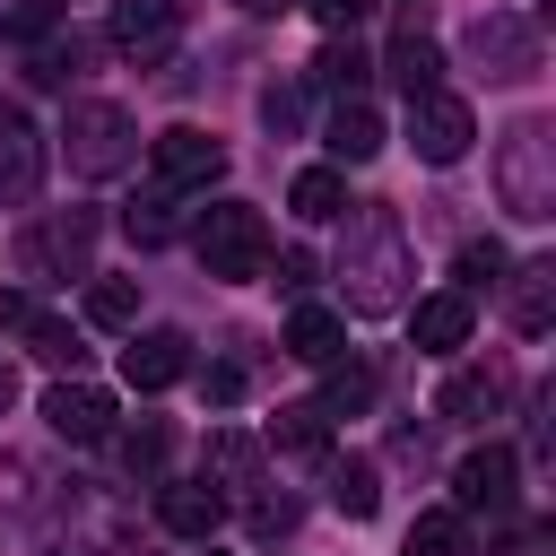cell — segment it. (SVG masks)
<instances>
[{
  "label": "cell",
  "instance_id": "f1b7e54d",
  "mask_svg": "<svg viewBox=\"0 0 556 556\" xmlns=\"http://www.w3.org/2000/svg\"><path fill=\"white\" fill-rule=\"evenodd\" d=\"M87 321L96 330H139V287L130 278H96L87 287Z\"/></svg>",
  "mask_w": 556,
  "mask_h": 556
},
{
  "label": "cell",
  "instance_id": "f35d334b",
  "mask_svg": "<svg viewBox=\"0 0 556 556\" xmlns=\"http://www.w3.org/2000/svg\"><path fill=\"white\" fill-rule=\"evenodd\" d=\"M35 313H43L35 295H0V330H17V339H26V330H35Z\"/></svg>",
  "mask_w": 556,
  "mask_h": 556
},
{
  "label": "cell",
  "instance_id": "4316f807",
  "mask_svg": "<svg viewBox=\"0 0 556 556\" xmlns=\"http://www.w3.org/2000/svg\"><path fill=\"white\" fill-rule=\"evenodd\" d=\"M321 469H330V504H339L348 521H374V504H382L374 460H321Z\"/></svg>",
  "mask_w": 556,
  "mask_h": 556
},
{
  "label": "cell",
  "instance_id": "ab89813d",
  "mask_svg": "<svg viewBox=\"0 0 556 556\" xmlns=\"http://www.w3.org/2000/svg\"><path fill=\"white\" fill-rule=\"evenodd\" d=\"M278 287H287V295L313 287V252H287V261H278Z\"/></svg>",
  "mask_w": 556,
  "mask_h": 556
},
{
  "label": "cell",
  "instance_id": "484cf974",
  "mask_svg": "<svg viewBox=\"0 0 556 556\" xmlns=\"http://www.w3.org/2000/svg\"><path fill=\"white\" fill-rule=\"evenodd\" d=\"M208 478H217V495H226V486H252V478H261V443L235 434V426H217V434H208Z\"/></svg>",
  "mask_w": 556,
  "mask_h": 556
},
{
  "label": "cell",
  "instance_id": "ffe728a7",
  "mask_svg": "<svg viewBox=\"0 0 556 556\" xmlns=\"http://www.w3.org/2000/svg\"><path fill=\"white\" fill-rule=\"evenodd\" d=\"M269 452H287V460H330V417H321L313 400L278 408V417H269Z\"/></svg>",
  "mask_w": 556,
  "mask_h": 556
},
{
  "label": "cell",
  "instance_id": "2e32d148",
  "mask_svg": "<svg viewBox=\"0 0 556 556\" xmlns=\"http://www.w3.org/2000/svg\"><path fill=\"white\" fill-rule=\"evenodd\" d=\"M156 521H165L174 539L208 547V539H217V521H226V495H217L208 478H174V486H156Z\"/></svg>",
  "mask_w": 556,
  "mask_h": 556
},
{
  "label": "cell",
  "instance_id": "7402d4cb",
  "mask_svg": "<svg viewBox=\"0 0 556 556\" xmlns=\"http://www.w3.org/2000/svg\"><path fill=\"white\" fill-rule=\"evenodd\" d=\"M321 374H330V382H321V400H313L321 417H365V408H374V391H382V382H374V365H356V356H330Z\"/></svg>",
  "mask_w": 556,
  "mask_h": 556
},
{
  "label": "cell",
  "instance_id": "9c48e42d",
  "mask_svg": "<svg viewBox=\"0 0 556 556\" xmlns=\"http://www.w3.org/2000/svg\"><path fill=\"white\" fill-rule=\"evenodd\" d=\"M104 43H113L122 61L156 70V61L182 43V9H174V0H113V26H104Z\"/></svg>",
  "mask_w": 556,
  "mask_h": 556
},
{
  "label": "cell",
  "instance_id": "e575fe53",
  "mask_svg": "<svg viewBox=\"0 0 556 556\" xmlns=\"http://www.w3.org/2000/svg\"><path fill=\"white\" fill-rule=\"evenodd\" d=\"M313 17H321V35H356L365 17H374V0H304Z\"/></svg>",
  "mask_w": 556,
  "mask_h": 556
},
{
  "label": "cell",
  "instance_id": "8d00e7d4",
  "mask_svg": "<svg viewBox=\"0 0 556 556\" xmlns=\"http://www.w3.org/2000/svg\"><path fill=\"white\" fill-rule=\"evenodd\" d=\"M252 530H261V539L295 530V495H261V504H252Z\"/></svg>",
  "mask_w": 556,
  "mask_h": 556
},
{
  "label": "cell",
  "instance_id": "7bdbcfd3",
  "mask_svg": "<svg viewBox=\"0 0 556 556\" xmlns=\"http://www.w3.org/2000/svg\"><path fill=\"white\" fill-rule=\"evenodd\" d=\"M200 556H208V547H200Z\"/></svg>",
  "mask_w": 556,
  "mask_h": 556
},
{
  "label": "cell",
  "instance_id": "5bb4252c",
  "mask_svg": "<svg viewBox=\"0 0 556 556\" xmlns=\"http://www.w3.org/2000/svg\"><path fill=\"white\" fill-rule=\"evenodd\" d=\"M504 400H513V374H504V365H452V382H443L434 408H443L452 426H495Z\"/></svg>",
  "mask_w": 556,
  "mask_h": 556
},
{
  "label": "cell",
  "instance_id": "ba28073f",
  "mask_svg": "<svg viewBox=\"0 0 556 556\" xmlns=\"http://www.w3.org/2000/svg\"><path fill=\"white\" fill-rule=\"evenodd\" d=\"M469 139H478V122H469V104H460V96H443V87L408 96V148H417L426 165H460V156H469Z\"/></svg>",
  "mask_w": 556,
  "mask_h": 556
},
{
  "label": "cell",
  "instance_id": "4dcf8cb0",
  "mask_svg": "<svg viewBox=\"0 0 556 556\" xmlns=\"http://www.w3.org/2000/svg\"><path fill=\"white\" fill-rule=\"evenodd\" d=\"M26 339H35V356H43V365H61V374H78V365H87L78 330H70V321H52V313H35V330H26Z\"/></svg>",
  "mask_w": 556,
  "mask_h": 556
},
{
  "label": "cell",
  "instance_id": "9a60e30c",
  "mask_svg": "<svg viewBox=\"0 0 556 556\" xmlns=\"http://www.w3.org/2000/svg\"><path fill=\"white\" fill-rule=\"evenodd\" d=\"M495 287H504V313H513L521 339H547V330H556V261H521V269H504Z\"/></svg>",
  "mask_w": 556,
  "mask_h": 556
},
{
  "label": "cell",
  "instance_id": "1f68e13d",
  "mask_svg": "<svg viewBox=\"0 0 556 556\" xmlns=\"http://www.w3.org/2000/svg\"><path fill=\"white\" fill-rule=\"evenodd\" d=\"M70 26V0H17L9 9V43H43V35H61Z\"/></svg>",
  "mask_w": 556,
  "mask_h": 556
},
{
  "label": "cell",
  "instance_id": "277c9868",
  "mask_svg": "<svg viewBox=\"0 0 556 556\" xmlns=\"http://www.w3.org/2000/svg\"><path fill=\"white\" fill-rule=\"evenodd\" d=\"M61 148H70V174L104 182V174H122V165L139 156V122H130L113 96H78V104L61 113Z\"/></svg>",
  "mask_w": 556,
  "mask_h": 556
},
{
  "label": "cell",
  "instance_id": "836d02e7",
  "mask_svg": "<svg viewBox=\"0 0 556 556\" xmlns=\"http://www.w3.org/2000/svg\"><path fill=\"white\" fill-rule=\"evenodd\" d=\"M495 278H504V243H460V295H478Z\"/></svg>",
  "mask_w": 556,
  "mask_h": 556
},
{
  "label": "cell",
  "instance_id": "e0dca14e",
  "mask_svg": "<svg viewBox=\"0 0 556 556\" xmlns=\"http://www.w3.org/2000/svg\"><path fill=\"white\" fill-rule=\"evenodd\" d=\"M408 330H417V348H426V356H460V348H469V330H478V304H469L460 287H443V295H417Z\"/></svg>",
  "mask_w": 556,
  "mask_h": 556
},
{
  "label": "cell",
  "instance_id": "5b68a950",
  "mask_svg": "<svg viewBox=\"0 0 556 556\" xmlns=\"http://www.w3.org/2000/svg\"><path fill=\"white\" fill-rule=\"evenodd\" d=\"M96 208H43L26 235H17V278H35V287H52V278H87V261H96Z\"/></svg>",
  "mask_w": 556,
  "mask_h": 556
},
{
  "label": "cell",
  "instance_id": "52a82bcc",
  "mask_svg": "<svg viewBox=\"0 0 556 556\" xmlns=\"http://www.w3.org/2000/svg\"><path fill=\"white\" fill-rule=\"evenodd\" d=\"M217 174H226V148H217L208 130H191V122H182V130H165V139L148 148V182H156V191H174V200L208 191Z\"/></svg>",
  "mask_w": 556,
  "mask_h": 556
},
{
  "label": "cell",
  "instance_id": "f546056e",
  "mask_svg": "<svg viewBox=\"0 0 556 556\" xmlns=\"http://www.w3.org/2000/svg\"><path fill=\"white\" fill-rule=\"evenodd\" d=\"M165 452H174V426H165V417H139V426L122 434V469H130V478H156Z\"/></svg>",
  "mask_w": 556,
  "mask_h": 556
},
{
  "label": "cell",
  "instance_id": "3957f363",
  "mask_svg": "<svg viewBox=\"0 0 556 556\" xmlns=\"http://www.w3.org/2000/svg\"><path fill=\"white\" fill-rule=\"evenodd\" d=\"M191 252H200V269L208 278H261L269 269V217L252 208V200H208L200 208V226H191Z\"/></svg>",
  "mask_w": 556,
  "mask_h": 556
},
{
  "label": "cell",
  "instance_id": "ac0fdd59",
  "mask_svg": "<svg viewBox=\"0 0 556 556\" xmlns=\"http://www.w3.org/2000/svg\"><path fill=\"white\" fill-rule=\"evenodd\" d=\"M321 139H330V156H339V165H365V156H382V113H374L365 96H339Z\"/></svg>",
  "mask_w": 556,
  "mask_h": 556
},
{
  "label": "cell",
  "instance_id": "cb8c5ba5",
  "mask_svg": "<svg viewBox=\"0 0 556 556\" xmlns=\"http://www.w3.org/2000/svg\"><path fill=\"white\" fill-rule=\"evenodd\" d=\"M400 556H469V513H452V504L417 513L408 539H400Z\"/></svg>",
  "mask_w": 556,
  "mask_h": 556
},
{
  "label": "cell",
  "instance_id": "83f0119b",
  "mask_svg": "<svg viewBox=\"0 0 556 556\" xmlns=\"http://www.w3.org/2000/svg\"><path fill=\"white\" fill-rule=\"evenodd\" d=\"M78 52H87V43H78V26H61V35L26 43V78H35V87H70V78H78Z\"/></svg>",
  "mask_w": 556,
  "mask_h": 556
},
{
  "label": "cell",
  "instance_id": "d590c367",
  "mask_svg": "<svg viewBox=\"0 0 556 556\" xmlns=\"http://www.w3.org/2000/svg\"><path fill=\"white\" fill-rule=\"evenodd\" d=\"M261 122H269V130L287 139V130L304 122V96H295V87H269V96H261Z\"/></svg>",
  "mask_w": 556,
  "mask_h": 556
},
{
  "label": "cell",
  "instance_id": "60d3db41",
  "mask_svg": "<svg viewBox=\"0 0 556 556\" xmlns=\"http://www.w3.org/2000/svg\"><path fill=\"white\" fill-rule=\"evenodd\" d=\"M9 408H17V365L0 356V417H9Z\"/></svg>",
  "mask_w": 556,
  "mask_h": 556
},
{
  "label": "cell",
  "instance_id": "7a4b0ae2",
  "mask_svg": "<svg viewBox=\"0 0 556 556\" xmlns=\"http://www.w3.org/2000/svg\"><path fill=\"white\" fill-rule=\"evenodd\" d=\"M495 191H504V208H513L521 226L556 217V130H547L539 113H521V122L495 139Z\"/></svg>",
  "mask_w": 556,
  "mask_h": 556
},
{
  "label": "cell",
  "instance_id": "30bf717a",
  "mask_svg": "<svg viewBox=\"0 0 556 556\" xmlns=\"http://www.w3.org/2000/svg\"><path fill=\"white\" fill-rule=\"evenodd\" d=\"M513 478H521V460H513L504 443H478V452L452 469V513H486V521H504V513H513Z\"/></svg>",
  "mask_w": 556,
  "mask_h": 556
},
{
  "label": "cell",
  "instance_id": "603a6c76",
  "mask_svg": "<svg viewBox=\"0 0 556 556\" xmlns=\"http://www.w3.org/2000/svg\"><path fill=\"white\" fill-rule=\"evenodd\" d=\"M391 78H400V96H426V87H443V52L417 35V26H400L391 35V61H382Z\"/></svg>",
  "mask_w": 556,
  "mask_h": 556
},
{
  "label": "cell",
  "instance_id": "d4e9b609",
  "mask_svg": "<svg viewBox=\"0 0 556 556\" xmlns=\"http://www.w3.org/2000/svg\"><path fill=\"white\" fill-rule=\"evenodd\" d=\"M365 70H374V61L356 52V35H330V43L313 52V87H321V96H356V87H365Z\"/></svg>",
  "mask_w": 556,
  "mask_h": 556
},
{
  "label": "cell",
  "instance_id": "44dd1931",
  "mask_svg": "<svg viewBox=\"0 0 556 556\" xmlns=\"http://www.w3.org/2000/svg\"><path fill=\"white\" fill-rule=\"evenodd\" d=\"M287 208H295L304 226L348 217V174H339V165H304V174H295V191H287Z\"/></svg>",
  "mask_w": 556,
  "mask_h": 556
},
{
  "label": "cell",
  "instance_id": "74e56055",
  "mask_svg": "<svg viewBox=\"0 0 556 556\" xmlns=\"http://www.w3.org/2000/svg\"><path fill=\"white\" fill-rule=\"evenodd\" d=\"M200 391H208V408H235V400H243V374H235V365H208Z\"/></svg>",
  "mask_w": 556,
  "mask_h": 556
},
{
  "label": "cell",
  "instance_id": "b9f144b4",
  "mask_svg": "<svg viewBox=\"0 0 556 556\" xmlns=\"http://www.w3.org/2000/svg\"><path fill=\"white\" fill-rule=\"evenodd\" d=\"M235 9H252V17H269V9H287V0H235Z\"/></svg>",
  "mask_w": 556,
  "mask_h": 556
},
{
  "label": "cell",
  "instance_id": "d6986e66",
  "mask_svg": "<svg viewBox=\"0 0 556 556\" xmlns=\"http://www.w3.org/2000/svg\"><path fill=\"white\" fill-rule=\"evenodd\" d=\"M348 348V321L330 313V304H295L287 313V356H304V365H330Z\"/></svg>",
  "mask_w": 556,
  "mask_h": 556
},
{
  "label": "cell",
  "instance_id": "4fadbf2b",
  "mask_svg": "<svg viewBox=\"0 0 556 556\" xmlns=\"http://www.w3.org/2000/svg\"><path fill=\"white\" fill-rule=\"evenodd\" d=\"M191 374V339L182 330H130V348H122V382L130 391H174Z\"/></svg>",
  "mask_w": 556,
  "mask_h": 556
},
{
  "label": "cell",
  "instance_id": "6da1fadb",
  "mask_svg": "<svg viewBox=\"0 0 556 556\" xmlns=\"http://www.w3.org/2000/svg\"><path fill=\"white\" fill-rule=\"evenodd\" d=\"M348 208L356 217H348V243H339V295H348V313L382 321V313L408 304L417 252H408V235H400V217L382 200H348Z\"/></svg>",
  "mask_w": 556,
  "mask_h": 556
},
{
  "label": "cell",
  "instance_id": "d6a6232c",
  "mask_svg": "<svg viewBox=\"0 0 556 556\" xmlns=\"http://www.w3.org/2000/svg\"><path fill=\"white\" fill-rule=\"evenodd\" d=\"M122 226H130V243H165V235H174V191H156V182H148V200H130V217H122Z\"/></svg>",
  "mask_w": 556,
  "mask_h": 556
},
{
  "label": "cell",
  "instance_id": "7c38bea8",
  "mask_svg": "<svg viewBox=\"0 0 556 556\" xmlns=\"http://www.w3.org/2000/svg\"><path fill=\"white\" fill-rule=\"evenodd\" d=\"M43 191V130L0 104V208H26Z\"/></svg>",
  "mask_w": 556,
  "mask_h": 556
},
{
  "label": "cell",
  "instance_id": "8992f818",
  "mask_svg": "<svg viewBox=\"0 0 556 556\" xmlns=\"http://www.w3.org/2000/svg\"><path fill=\"white\" fill-rule=\"evenodd\" d=\"M460 52H469L495 87H521V78H539V52H547V43H539V26H530L521 9H478L469 35H460Z\"/></svg>",
  "mask_w": 556,
  "mask_h": 556
},
{
  "label": "cell",
  "instance_id": "8fae6325",
  "mask_svg": "<svg viewBox=\"0 0 556 556\" xmlns=\"http://www.w3.org/2000/svg\"><path fill=\"white\" fill-rule=\"evenodd\" d=\"M43 426H52L61 443H113V391H96V382H52V391H43Z\"/></svg>",
  "mask_w": 556,
  "mask_h": 556
}]
</instances>
